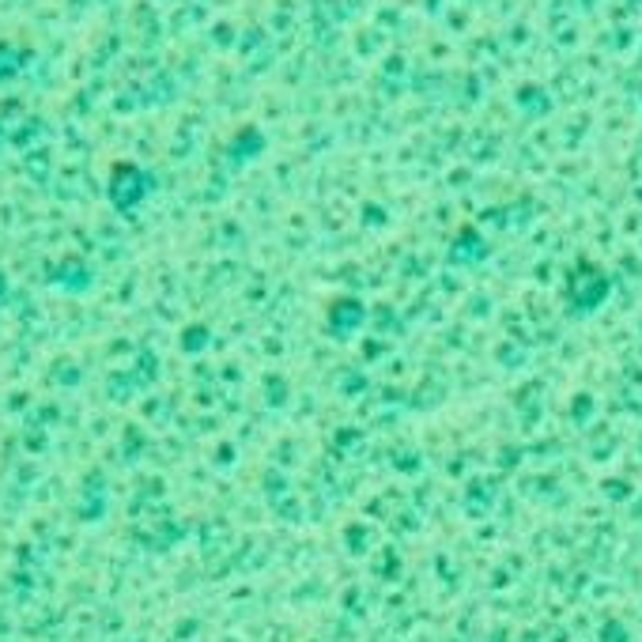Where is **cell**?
Segmentation results:
<instances>
[{"label":"cell","instance_id":"cell-1","mask_svg":"<svg viewBox=\"0 0 642 642\" xmlns=\"http://www.w3.org/2000/svg\"><path fill=\"white\" fill-rule=\"evenodd\" d=\"M27 61H31V50L12 46V42H0V84H4V80H12Z\"/></svg>","mask_w":642,"mask_h":642}]
</instances>
